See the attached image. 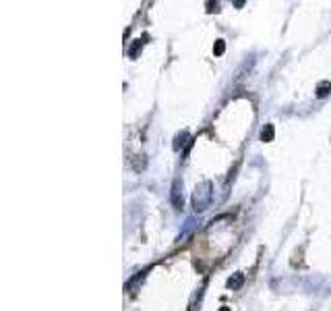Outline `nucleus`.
Returning <instances> with one entry per match:
<instances>
[{"label": "nucleus", "mask_w": 331, "mask_h": 311, "mask_svg": "<svg viewBox=\"0 0 331 311\" xmlns=\"http://www.w3.org/2000/svg\"><path fill=\"white\" fill-rule=\"evenodd\" d=\"M329 90H331V85H329L327 81H323V83L317 87V96H319V98H323V96H327V92H329Z\"/></svg>", "instance_id": "obj_4"}, {"label": "nucleus", "mask_w": 331, "mask_h": 311, "mask_svg": "<svg viewBox=\"0 0 331 311\" xmlns=\"http://www.w3.org/2000/svg\"><path fill=\"white\" fill-rule=\"evenodd\" d=\"M222 311H230V309H228V307H224V309H222Z\"/></svg>", "instance_id": "obj_6"}, {"label": "nucleus", "mask_w": 331, "mask_h": 311, "mask_svg": "<svg viewBox=\"0 0 331 311\" xmlns=\"http://www.w3.org/2000/svg\"><path fill=\"white\" fill-rule=\"evenodd\" d=\"M170 199L176 210H182L184 208V197H182V183L176 179L174 185H172V193H170Z\"/></svg>", "instance_id": "obj_1"}, {"label": "nucleus", "mask_w": 331, "mask_h": 311, "mask_svg": "<svg viewBox=\"0 0 331 311\" xmlns=\"http://www.w3.org/2000/svg\"><path fill=\"white\" fill-rule=\"evenodd\" d=\"M213 50H215V54H224V50H226L224 40H217V42H215V46H213Z\"/></svg>", "instance_id": "obj_5"}, {"label": "nucleus", "mask_w": 331, "mask_h": 311, "mask_svg": "<svg viewBox=\"0 0 331 311\" xmlns=\"http://www.w3.org/2000/svg\"><path fill=\"white\" fill-rule=\"evenodd\" d=\"M242 280H245V276H242V274H234V278L228 280V288H232V291H234V288H240Z\"/></svg>", "instance_id": "obj_2"}, {"label": "nucleus", "mask_w": 331, "mask_h": 311, "mask_svg": "<svg viewBox=\"0 0 331 311\" xmlns=\"http://www.w3.org/2000/svg\"><path fill=\"white\" fill-rule=\"evenodd\" d=\"M261 139H263V141H271V139H273V125H267V127L263 129Z\"/></svg>", "instance_id": "obj_3"}]
</instances>
